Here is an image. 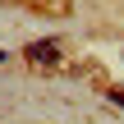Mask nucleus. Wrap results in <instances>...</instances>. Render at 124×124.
<instances>
[{
	"label": "nucleus",
	"mask_w": 124,
	"mask_h": 124,
	"mask_svg": "<svg viewBox=\"0 0 124 124\" xmlns=\"http://www.w3.org/2000/svg\"><path fill=\"white\" fill-rule=\"evenodd\" d=\"M28 60L41 64V69H51V64L60 60V46H55V41H32V46H28Z\"/></svg>",
	"instance_id": "nucleus-1"
}]
</instances>
